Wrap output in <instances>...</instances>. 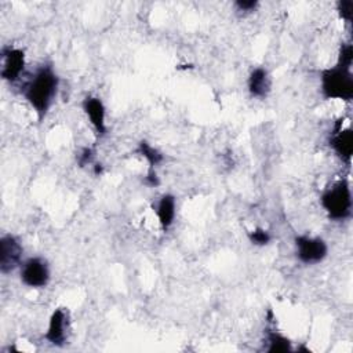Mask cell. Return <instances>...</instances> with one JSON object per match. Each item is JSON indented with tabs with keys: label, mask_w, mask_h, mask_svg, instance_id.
Here are the masks:
<instances>
[{
	"label": "cell",
	"mask_w": 353,
	"mask_h": 353,
	"mask_svg": "<svg viewBox=\"0 0 353 353\" xmlns=\"http://www.w3.org/2000/svg\"><path fill=\"white\" fill-rule=\"evenodd\" d=\"M320 204L330 219H347L352 214V192L347 181L342 179L327 188L320 197Z\"/></svg>",
	"instance_id": "cell-3"
},
{
	"label": "cell",
	"mask_w": 353,
	"mask_h": 353,
	"mask_svg": "<svg viewBox=\"0 0 353 353\" xmlns=\"http://www.w3.org/2000/svg\"><path fill=\"white\" fill-rule=\"evenodd\" d=\"M23 247L21 240L14 234H3L0 237V272L8 274L21 266Z\"/></svg>",
	"instance_id": "cell-6"
},
{
	"label": "cell",
	"mask_w": 353,
	"mask_h": 353,
	"mask_svg": "<svg viewBox=\"0 0 353 353\" xmlns=\"http://www.w3.org/2000/svg\"><path fill=\"white\" fill-rule=\"evenodd\" d=\"M59 88V77L51 65H40L22 87V95L39 120L48 113Z\"/></svg>",
	"instance_id": "cell-1"
},
{
	"label": "cell",
	"mask_w": 353,
	"mask_h": 353,
	"mask_svg": "<svg viewBox=\"0 0 353 353\" xmlns=\"http://www.w3.org/2000/svg\"><path fill=\"white\" fill-rule=\"evenodd\" d=\"M330 146L335 154L345 163H350L353 153V132L350 128L342 130V123L336 121V125L330 138Z\"/></svg>",
	"instance_id": "cell-10"
},
{
	"label": "cell",
	"mask_w": 353,
	"mask_h": 353,
	"mask_svg": "<svg viewBox=\"0 0 353 353\" xmlns=\"http://www.w3.org/2000/svg\"><path fill=\"white\" fill-rule=\"evenodd\" d=\"M1 69L0 74L3 80L8 83L17 81L25 69V51L17 47H3L1 50Z\"/></svg>",
	"instance_id": "cell-7"
},
{
	"label": "cell",
	"mask_w": 353,
	"mask_h": 353,
	"mask_svg": "<svg viewBox=\"0 0 353 353\" xmlns=\"http://www.w3.org/2000/svg\"><path fill=\"white\" fill-rule=\"evenodd\" d=\"M336 10L339 12V17L346 21L350 22L352 21V14H353V1L352 0H341L336 3Z\"/></svg>",
	"instance_id": "cell-17"
},
{
	"label": "cell",
	"mask_w": 353,
	"mask_h": 353,
	"mask_svg": "<svg viewBox=\"0 0 353 353\" xmlns=\"http://www.w3.org/2000/svg\"><path fill=\"white\" fill-rule=\"evenodd\" d=\"M234 8L239 11V12H241V14H251V12H254L256 8H258V6H259V3L256 1V0H237V1H234Z\"/></svg>",
	"instance_id": "cell-18"
},
{
	"label": "cell",
	"mask_w": 353,
	"mask_h": 353,
	"mask_svg": "<svg viewBox=\"0 0 353 353\" xmlns=\"http://www.w3.org/2000/svg\"><path fill=\"white\" fill-rule=\"evenodd\" d=\"M266 341H268L266 350L270 352V353L292 350L291 341L287 336H284L283 334L277 332V331H269L268 335H266Z\"/></svg>",
	"instance_id": "cell-14"
},
{
	"label": "cell",
	"mask_w": 353,
	"mask_h": 353,
	"mask_svg": "<svg viewBox=\"0 0 353 353\" xmlns=\"http://www.w3.org/2000/svg\"><path fill=\"white\" fill-rule=\"evenodd\" d=\"M156 215L160 226L164 230H168L174 225L175 215H176V200L174 194L164 193L159 199L156 205Z\"/></svg>",
	"instance_id": "cell-12"
},
{
	"label": "cell",
	"mask_w": 353,
	"mask_h": 353,
	"mask_svg": "<svg viewBox=\"0 0 353 353\" xmlns=\"http://www.w3.org/2000/svg\"><path fill=\"white\" fill-rule=\"evenodd\" d=\"M320 91L324 99L350 101L353 98V76L350 68L335 65L320 74Z\"/></svg>",
	"instance_id": "cell-2"
},
{
	"label": "cell",
	"mask_w": 353,
	"mask_h": 353,
	"mask_svg": "<svg viewBox=\"0 0 353 353\" xmlns=\"http://www.w3.org/2000/svg\"><path fill=\"white\" fill-rule=\"evenodd\" d=\"M77 164L79 167H85L92 163L94 159V150L91 148H83L77 154Z\"/></svg>",
	"instance_id": "cell-19"
},
{
	"label": "cell",
	"mask_w": 353,
	"mask_h": 353,
	"mask_svg": "<svg viewBox=\"0 0 353 353\" xmlns=\"http://www.w3.org/2000/svg\"><path fill=\"white\" fill-rule=\"evenodd\" d=\"M19 279L29 288H44L48 285L51 272L48 262L41 256H30L19 266Z\"/></svg>",
	"instance_id": "cell-5"
},
{
	"label": "cell",
	"mask_w": 353,
	"mask_h": 353,
	"mask_svg": "<svg viewBox=\"0 0 353 353\" xmlns=\"http://www.w3.org/2000/svg\"><path fill=\"white\" fill-rule=\"evenodd\" d=\"M137 153L141 154L150 165V168H154L156 165L161 164L163 160H164V154L154 146H152L149 142L146 141H141L138 143V148H137Z\"/></svg>",
	"instance_id": "cell-13"
},
{
	"label": "cell",
	"mask_w": 353,
	"mask_h": 353,
	"mask_svg": "<svg viewBox=\"0 0 353 353\" xmlns=\"http://www.w3.org/2000/svg\"><path fill=\"white\" fill-rule=\"evenodd\" d=\"M81 108L92 125L95 134L98 137H103L108 132L106 127V108L99 97L95 95H88L83 99Z\"/></svg>",
	"instance_id": "cell-9"
},
{
	"label": "cell",
	"mask_w": 353,
	"mask_h": 353,
	"mask_svg": "<svg viewBox=\"0 0 353 353\" xmlns=\"http://www.w3.org/2000/svg\"><path fill=\"white\" fill-rule=\"evenodd\" d=\"M102 171H103V167H102L101 164H95V165H94V174H95V175H101Z\"/></svg>",
	"instance_id": "cell-21"
},
{
	"label": "cell",
	"mask_w": 353,
	"mask_h": 353,
	"mask_svg": "<svg viewBox=\"0 0 353 353\" xmlns=\"http://www.w3.org/2000/svg\"><path fill=\"white\" fill-rule=\"evenodd\" d=\"M247 237H248L250 243L256 247L268 245L272 240V234L266 229H262V228H255L254 230H250Z\"/></svg>",
	"instance_id": "cell-15"
},
{
	"label": "cell",
	"mask_w": 353,
	"mask_h": 353,
	"mask_svg": "<svg viewBox=\"0 0 353 353\" xmlns=\"http://www.w3.org/2000/svg\"><path fill=\"white\" fill-rule=\"evenodd\" d=\"M352 61H353V48L350 43H343L339 48L338 54V65L343 68H352Z\"/></svg>",
	"instance_id": "cell-16"
},
{
	"label": "cell",
	"mask_w": 353,
	"mask_h": 353,
	"mask_svg": "<svg viewBox=\"0 0 353 353\" xmlns=\"http://www.w3.org/2000/svg\"><path fill=\"white\" fill-rule=\"evenodd\" d=\"M145 183L149 185L150 188H154V186H159V185H160V179H159V176H157L154 168H150L149 172L146 174V176H145Z\"/></svg>",
	"instance_id": "cell-20"
},
{
	"label": "cell",
	"mask_w": 353,
	"mask_h": 353,
	"mask_svg": "<svg viewBox=\"0 0 353 353\" xmlns=\"http://www.w3.org/2000/svg\"><path fill=\"white\" fill-rule=\"evenodd\" d=\"M69 330V313L65 307H57L48 320V327L46 331V341L52 346H63L68 339Z\"/></svg>",
	"instance_id": "cell-8"
},
{
	"label": "cell",
	"mask_w": 353,
	"mask_h": 353,
	"mask_svg": "<svg viewBox=\"0 0 353 353\" xmlns=\"http://www.w3.org/2000/svg\"><path fill=\"white\" fill-rule=\"evenodd\" d=\"M294 241L296 259L303 265L320 263L328 255V245L321 237L299 234Z\"/></svg>",
	"instance_id": "cell-4"
},
{
	"label": "cell",
	"mask_w": 353,
	"mask_h": 353,
	"mask_svg": "<svg viewBox=\"0 0 353 353\" xmlns=\"http://www.w3.org/2000/svg\"><path fill=\"white\" fill-rule=\"evenodd\" d=\"M247 88L252 98H266L272 90V77L268 69L254 68L247 79Z\"/></svg>",
	"instance_id": "cell-11"
}]
</instances>
